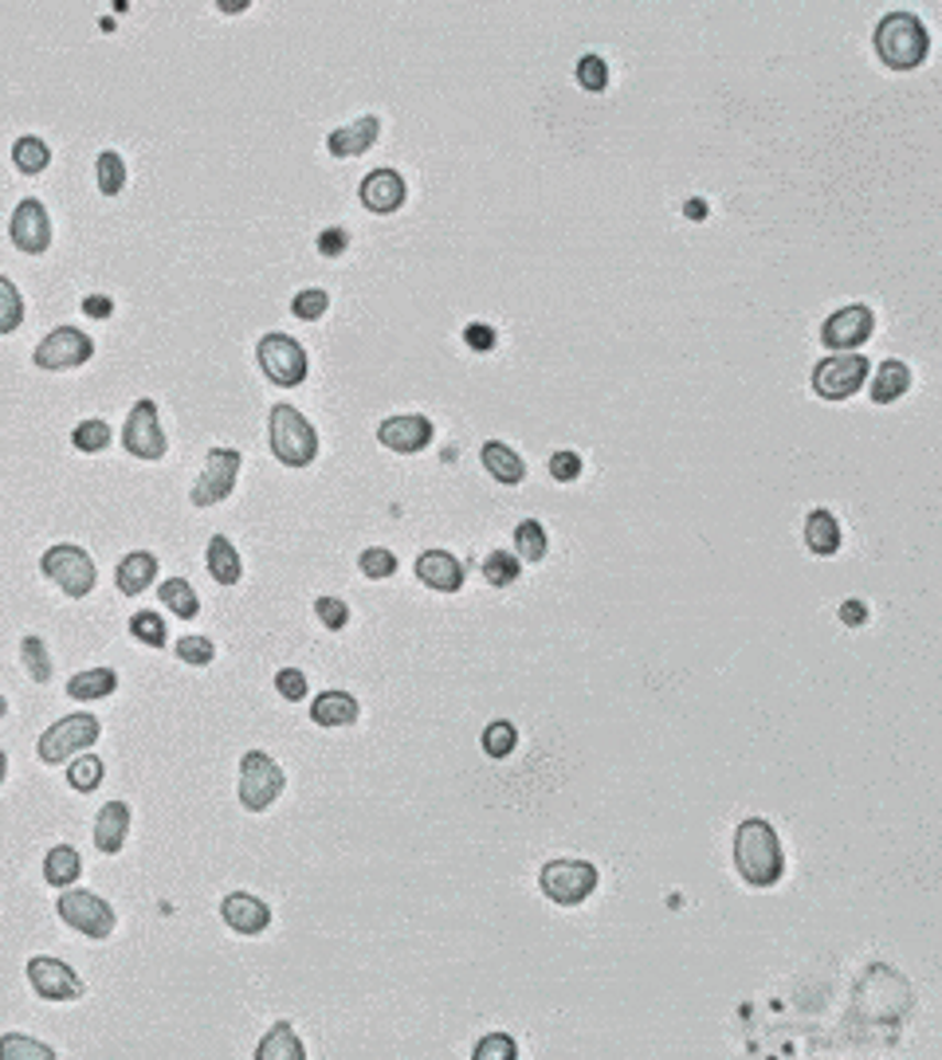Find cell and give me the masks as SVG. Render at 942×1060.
I'll return each mask as SVG.
<instances>
[{"instance_id": "obj_1", "label": "cell", "mask_w": 942, "mask_h": 1060, "mask_svg": "<svg viewBox=\"0 0 942 1060\" xmlns=\"http://www.w3.org/2000/svg\"><path fill=\"white\" fill-rule=\"evenodd\" d=\"M871 47H876V60L888 67V72L907 75L927 64V55H931V32H927V24L916 12L888 9L876 20Z\"/></svg>"}, {"instance_id": "obj_2", "label": "cell", "mask_w": 942, "mask_h": 1060, "mask_svg": "<svg viewBox=\"0 0 942 1060\" xmlns=\"http://www.w3.org/2000/svg\"><path fill=\"white\" fill-rule=\"evenodd\" d=\"M735 868L750 888H773L786 876V848L766 818H746L735 829Z\"/></svg>"}, {"instance_id": "obj_3", "label": "cell", "mask_w": 942, "mask_h": 1060, "mask_svg": "<svg viewBox=\"0 0 942 1060\" xmlns=\"http://www.w3.org/2000/svg\"><path fill=\"white\" fill-rule=\"evenodd\" d=\"M268 441L271 456L283 467H311L318 456V432L299 413L295 404H271L268 417Z\"/></svg>"}, {"instance_id": "obj_4", "label": "cell", "mask_w": 942, "mask_h": 1060, "mask_svg": "<svg viewBox=\"0 0 942 1060\" xmlns=\"http://www.w3.org/2000/svg\"><path fill=\"white\" fill-rule=\"evenodd\" d=\"M40 570H44L47 582L59 585L67 597H87L95 594V585H99V566H95L87 550L75 547V542H59V547L44 550Z\"/></svg>"}, {"instance_id": "obj_5", "label": "cell", "mask_w": 942, "mask_h": 1060, "mask_svg": "<svg viewBox=\"0 0 942 1060\" xmlns=\"http://www.w3.org/2000/svg\"><path fill=\"white\" fill-rule=\"evenodd\" d=\"M597 864L589 861H550L539 872V888L557 908H577L597 891Z\"/></svg>"}, {"instance_id": "obj_6", "label": "cell", "mask_w": 942, "mask_h": 1060, "mask_svg": "<svg viewBox=\"0 0 942 1060\" xmlns=\"http://www.w3.org/2000/svg\"><path fill=\"white\" fill-rule=\"evenodd\" d=\"M283 786H288V774H283V766L271 755L248 750V755L240 758V786H236V793H240V805L248 809V813H263V809L275 805Z\"/></svg>"}, {"instance_id": "obj_7", "label": "cell", "mask_w": 942, "mask_h": 1060, "mask_svg": "<svg viewBox=\"0 0 942 1060\" xmlns=\"http://www.w3.org/2000/svg\"><path fill=\"white\" fill-rule=\"evenodd\" d=\"M99 735H102V723L95 720V715H87V711H75V715H63L59 723H52V727L40 735L36 755L44 758L47 766H59L63 758H75L79 750H90V746L99 743Z\"/></svg>"}, {"instance_id": "obj_8", "label": "cell", "mask_w": 942, "mask_h": 1060, "mask_svg": "<svg viewBox=\"0 0 942 1060\" xmlns=\"http://www.w3.org/2000/svg\"><path fill=\"white\" fill-rule=\"evenodd\" d=\"M256 361H260V369L268 374L271 386H283V389H295L306 381V369H311V358H306V350L299 346V338H291V334H263L260 346H256Z\"/></svg>"}, {"instance_id": "obj_9", "label": "cell", "mask_w": 942, "mask_h": 1060, "mask_svg": "<svg viewBox=\"0 0 942 1060\" xmlns=\"http://www.w3.org/2000/svg\"><path fill=\"white\" fill-rule=\"evenodd\" d=\"M55 911H59V919L67 927H75V931L83 934V939H110L115 934V908H110L107 899L95 896V891H83V888H67L59 899H55Z\"/></svg>"}, {"instance_id": "obj_10", "label": "cell", "mask_w": 942, "mask_h": 1060, "mask_svg": "<svg viewBox=\"0 0 942 1060\" xmlns=\"http://www.w3.org/2000/svg\"><path fill=\"white\" fill-rule=\"evenodd\" d=\"M868 374H871V361L856 350V354H833V358L816 361L809 381H813V393L821 397V401H848V397L864 389Z\"/></svg>"}, {"instance_id": "obj_11", "label": "cell", "mask_w": 942, "mask_h": 1060, "mask_svg": "<svg viewBox=\"0 0 942 1060\" xmlns=\"http://www.w3.org/2000/svg\"><path fill=\"white\" fill-rule=\"evenodd\" d=\"M876 334V315L868 303H848L821 323V346L833 354H856Z\"/></svg>"}, {"instance_id": "obj_12", "label": "cell", "mask_w": 942, "mask_h": 1060, "mask_svg": "<svg viewBox=\"0 0 942 1060\" xmlns=\"http://www.w3.org/2000/svg\"><path fill=\"white\" fill-rule=\"evenodd\" d=\"M240 464H243V456L236 448H208L205 472H201V479L193 484V491H188V504L193 507L225 504L236 487V476H240Z\"/></svg>"}, {"instance_id": "obj_13", "label": "cell", "mask_w": 942, "mask_h": 1060, "mask_svg": "<svg viewBox=\"0 0 942 1060\" xmlns=\"http://www.w3.org/2000/svg\"><path fill=\"white\" fill-rule=\"evenodd\" d=\"M122 444H126V452H130L134 459H162L165 456L170 441H165V432H162L158 401L142 397V401L130 409V417H126V429H122Z\"/></svg>"}, {"instance_id": "obj_14", "label": "cell", "mask_w": 942, "mask_h": 1060, "mask_svg": "<svg viewBox=\"0 0 942 1060\" xmlns=\"http://www.w3.org/2000/svg\"><path fill=\"white\" fill-rule=\"evenodd\" d=\"M90 358H95V342H90L79 326H59V331H52L36 346V354H32V361H36L40 369H52V374L79 369L87 366Z\"/></svg>"}, {"instance_id": "obj_15", "label": "cell", "mask_w": 942, "mask_h": 1060, "mask_svg": "<svg viewBox=\"0 0 942 1060\" xmlns=\"http://www.w3.org/2000/svg\"><path fill=\"white\" fill-rule=\"evenodd\" d=\"M28 982H32V989H36L44 1002H75V997H83V978L67 966V962L52 959V954H36V959H28L24 966Z\"/></svg>"}, {"instance_id": "obj_16", "label": "cell", "mask_w": 942, "mask_h": 1060, "mask_svg": "<svg viewBox=\"0 0 942 1060\" xmlns=\"http://www.w3.org/2000/svg\"><path fill=\"white\" fill-rule=\"evenodd\" d=\"M9 236L20 252L44 256L47 248H52V220H47L44 201H36V197L20 201L17 213H12V220H9Z\"/></svg>"}, {"instance_id": "obj_17", "label": "cell", "mask_w": 942, "mask_h": 1060, "mask_svg": "<svg viewBox=\"0 0 942 1060\" xmlns=\"http://www.w3.org/2000/svg\"><path fill=\"white\" fill-rule=\"evenodd\" d=\"M432 436H436V424L421 413H401L377 424V441L386 444L389 452H401V456L424 452L432 444Z\"/></svg>"}, {"instance_id": "obj_18", "label": "cell", "mask_w": 942, "mask_h": 1060, "mask_svg": "<svg viewBox=\"0 0 942 1060\" xmlns=\"http://www.w3.org/2000/svg\"><path fill=\"white\" fill-rule=\"evenodd\" d=\"M358 197H361V205H366L369 213L389 216V213H397L404 201H409V181H404L397 170H373V173H366V181H361Z\"/></svg>"}, {"instance_id": "obj_19", "label": "cell", "mask_w": 942, "mask_h": 1060, "mask_svg": "<svg viewBox=\"0 0 942 1060\" xmlns=\"http://www.w3.org/2000/svg\"><path fill=\"white\" fill-rule=\"evenodd\" d=\"M377 138H381V118L361 115L354 118V122H346V127L331 130V134H326V150H331V158H361V153L373 150Z\"/></svg>"}, {"instance_id": "obj_20", "label": "cell", "mask_w": 942, "mask_h": 1060, "mask_svg": "<svg viewBox=\"0 0 942 1060\" xmlns=\"http://www.w3.org/2000/svg\"><path fill=\"white\" fill-rule=\"evenodd\" d=\"M416 577H421L429 590H436V594H459L464 590V562H459L456 554H448V550H424L421 558H416Z\"/></svg>"}, {"instance_id": "obj_21", "label": "cell", "mask_w": 942, "mask_h": 1060, "mask_svg": "<svg viewBox=\"0 0 942 1060\" xmlns=\"http://www.w3.org/2000/svg\"><path fill=\"white\" fill-rule=\"evenodd\" d=\"M220 916L236 934H263L271 927V908L251 891H232L220 899Z\"/></svg>"}, {"instance_id": "obj_22", "label": "cell", "mask_w": 942, "mask_h": 1060, "mask_svg": "<svg viewBox=\"0 0 942 1060\" xmlns=\"http://www.w3.org/2000/svg\"><path fill=\"white\" fill-rule=\"evenodd\" d=\"M126 833H130V805L126 801H107L95 818V848L107 856L122 853Z\"/></svg>"}, {"instance_id": "obj_23", "label": "cell", "mask_w": 942, "mask_h": 1060, "mask_svg": "<svg viewBox=\"0 0 942 1060\" xmlns=\"http://www.w3.org/2000/svg\"><path fill=\"white\" fill-rule=\"evenodd\" d=\"M358 715H361V707H358V700H354L350 692H323V695H314V703H311L314 727H326V731L354 727V723H358Z\"/></svg>"}, {"instance_id": "obj_24", "label": "cell", "mask_w": 942, "mask_h": 1060, "mask_svg": "<svg viewBox=\"0 0 942 1060\" xmlns=\"http://www.w3.org/2000/svg\"><path fill=\"white\" fill-rule=\"evenodd\" d=\"M153 577H158V558H153L150 550H134V554H126L122 562H118V570H115L118 594H126V597L145 594V590L153 585Z\"/></svg>"}, {"instance_id": "obj_25", "label": "cell", "mask_w": 942, "mask_h": 1060, "mask_svg": "<svg viewBox=\"0 0 942 1060\" xmlns=\"http://www.w3.org/2000/svg\"><path fill=\"white\" fill-rule=\"evenodd\" d=\"M844 542V530L841 522H836L833 511H825V507H813V511L805 515V547L813 550L816 558H833L836 550H841Z\"/></svg>"}, {"instance_id": "obj_26", "label": "cell", "mask_w": 942, "mask_h": 1060, "mask_svg": "<svg viewBox=\"0 0 942 1060\" xmlns=\"http://www.w3.org/2000/svg\"><path fill=\"white\" fill-rule=\"evenodd\" d=\"M479 459H484L487 476L499 479L502 487H519L522 479H527V464H522V456L511 448V444L502 441H487L484 452H479Z\"/></svg>"}, {"instance_id": "obj_27", "label": "cell", "mask_w": 942, "mask_h": 1060, "mask_svg": "<svg viewBox=\"0 0 942 1060\" xmlns=\"http://www.w3.org/2000/svg\"><path fill=\"white\" fill-rule=\"evenodd\" d=\"M868 393H871V404H891L899 401V397L911 389V366H903V361L888 358L879 361L876 374H868Z\"/></svg>"}, {"instance_id": "obj_28", "label": "cell", "mask_w": 942, "mask_h": 1060, "mask_svg": "<svg viewBox=\"0 0 942 1060\" xmlns=\"http://www.w3.org/2000/svg\"><path fill=\"white\" fill-rule=\"evenodd\" d=\"M205 562H208V574H213L216 585H236L243 577L240 554H236V547L225 539V534H213V539H208Z\"/></svg>"}, {"instance_id": "obj_29", "label": "cell", "mask_w": 942, "mask_h": 1060, "mask_svg": "<svg viewBox=\"0 0 942 1060\" xmlns=\"http://www.w3.org/2000/svg\"><path fill=\"white\" fill-rule=\"evenodd\" d=\"M115 688H118L115 668H87V672H75L72 680H67V695L79 703L107 700V695H115Z\"/></svg>"}, {"instance_id": "obj_30", "label": "cell", "mask_w": 942, "mask_h": 1060, "mask_svg": "<svg viewBox=\"0 0 942 1060\" xmlns=\"http://www.w3.org/2000/svg\"><path fill=\"white\" fill-rule=\"evenodd\" d=\"M256 1057L260 1060H306V1049L295 1037V1029H291L288 1021H279V1025H271V1034L260 1041Z\"/></svg>"}, {"instance_id": "obj_31", "label": "cell", "mask_w": 942, "mask_h": 1060, "mask_svg": "<svg viewBox=\"0 0 942 1060\" xmlns=\"http://www.w3.org/2000/svg\"><path fill=\"white\" fill-rule=\"evenodd\" d=\"M79 872H83V861L72 845H55L52 853L44 856V880L52 884V888H72V884L79 880Z\"/></svg>"}, {"instance_id": "obj_32", "label": "cell", "mask_w": 942, "mask_h": 1060, "mask_svg": "<svg viewBox=\"0 0 942 1060\" xmlns=\"http://www.w3.org/2000/svg\"><path fill=\"white\" fill-rule=\"evenodd\" d=\"M158 597H162V605L170 613H177L181 620H193L201 613V597L197 590L185 582V577H165L162 585H158Z\"/></svg>"}, {"instance_id": "obj_33", "label": "cell", "mask_w": 942, "mask_h": 1060, "mask_svg": "<svg viewBox=\"0 0 942 1060\" xmlns=\"http://www.w3.org/2000/svg\"><path fill=\"white\" fill-rule=\"evenodd\" d=\"M12 165H17L24 177H36V173H44L47 165H52V150H47L44 138L24 134L12 142Z\"/></svg>"}, {"instance_id": "obj_34", "label": "cell", "mask_w": 942, "mask_h": 1060, "mask_svg": "<svg viewBox=\"0 0 942 1060\" xmlns=\"http://www.w3.org/2000/svg\"><path fill=\"white\" fill-rule=\"evenodd\" d=\"M574 83L585 90V95H602V90H609L613 75H609V60H605L602 52H585L577 55L574 64Z\"/></svg>"}, {"instance_id": "obj_35", "label": "cell", "mask_w": 942, "mask_h": 1060, "mask_svg": "<svg viewBox=\"0 0 942 1060\" xmlns=\"http://www.w3.org/2000/svg\"><path fill=\"white\" fill-rule=\"evenodd\" d=\"M546 550H550V539L539 519H522L519 527H515V558H519V562H542Z\"/></svg>"}, {"instance_id": "obj_36", "label": "cell", "mask_w": 942, "mask_h": 1060, "mask_svg": "<svg viewBox=\"0 0 942 1060\" xmlns=\"http://www.w3.org/2000/svg\"><path fill=\"white\" fill-rule=\"evenodd\" d=\"M95 185H99L102 197H118L126 190V162L118 150H102L95 158Z\"/></svg>"}, {"instance_id": "obj_37", "label": "cell", "mask_w": 942, "mask_h": 1060, "mask_svg": "<svg viewBox=\"0 0 942 1060\" xmlns=\"http://www.w3.org/2000/svg\"><path fill=\"white\" fill-rule=\"evenodd\" d=\"M479 743H484V755L495 758V762H499V758H511L515 746H519V727H515L511 720H495L484 727V738H479Z\"/></svg>"}, {"instance_id": "obj_38", "label": "cell", "mask_w": 942, "mask_h": 1060, "mask_svg": "<svg viewBox=\"0 0 942 1060\" xmlns=\"http://www.w3.org/2000/svg\"><path fill=\"white\" fill-rule=\"evenodd\" d=\"M519 574H522V562L515 554H507V550H491V554L484 558V582L495 585V590L515 585Z\"/></svg>"}, {"instance_id": "obj_39", "label": "cell", "mask_w": 942, "mask_h": 1060, "mask_svg": "<svg viewBox=\"0 0 942 1060\" xmlns=\"http://www.w3.org/2000/svg\"><path fill=\"white\" fill-rule=\"evenodd\" d=\"M0 1060H55V1049L24 1034H4L0 1037Z\"/></svg>"}, {"instance_id": "obj_40", "label": "cell", "mask_w": 942, "mask_h": 1060, "mask_svg": "<svg viewBox=\"0 0 942 1060\" xmlns=\"http://www.w3.org/2000/svg\"><path fill=\"white\" fill-rule=\"evenodd\" d=\"M102 762L95 755H75L72 766H67V786H72L75 793H90L102 786Z\"/></svg>"}, {"instance_id": "obj_41", "label": "cell", "mask_w": 942, "mask_h": 1060, "mask_svg": "<svg viewBox=\"0 0 942 1060\" xmlns=\"http://www.w3.org/2000/svg\"><path fill=\"white\" fill-rule=\"evenodd\" d=\"M24 326V299L9 275H0V334H12Z\"/></svg>"}, {"instance_id": "obj_42", "label": "cell", "mask_w": 942, "mask_h": 1060, "mask_svg": "<svg viewBox=\"0 0 942 1060\" xmlns=\"http://www.w3.org/2000/svg\"><path fill=\"white\" fill-rule=\"evenodd\" d=\"M130 637L142 640L145 648H165L170 645V632H165V620L158 617V613L142 609L130 617Z\"/></svg>"}, {"instance_id": "obj_43", "label": "cell", "mask_w": 942, "mask_h": 1060, "mask_svg": "<svg viewBox=\"0 0 942 1060\" xmlns=\"http://www.w3.org/2000/svg\"><path fill=\"white\" fill-rule=\"evenodd\" d=\"M110 429H107V421H79L72 429V444L79 452H87V456H95V452H107L110 448Z\"/></svg>"}, {"instance_id": "obj_44", "label": "cell", "mask_w": 942, "mask_h": 1060, "mask_svg": "<svg viewBox=\"0 0 942 1060\" xmlns=\"http://www.w3.org/2000/svg\"><path fill=\"white\" fill-rule=\"evenodd\" d=\"M20 660H24L28 675L36 683H47L52 680V657H47V645L40 637H24L20 640Z\"/></svg>"}, {"instance_id": "obj_45", "label": "cell", "mask_w": 942, "mask_h": 1060, "mask_svg": "<svg viewBox=\"0 0 942 1060\" xmlns=\"http://www.w3.org/2000/svg\"><path fill=\"white\" fill-rule=\"evenodd\" d=\"M326 311H331V295H326L323 288H303L291 299V315L303 318V323H318Z\"/></svg>"}, {"instance_id": "obj_46", "label": "cell", "mask_w": 942, "mask_h": 1060, "mask_svg": "<svg viewBox=\"0 0 942 1060\" xmlns=\"http://www.w3.org/2000/svg\"><path fill=\"white\" fill-rule=\"evenodd\" d=\"M358 570L369 577V582H386V577H393V574H397V558H393V550H386V547H369V550H361Z\"/></svg>"}, {"instance_id": "obj_47", "label": "cell", "mask_w": 942, "mask_h": 1060, "mask_svg": "<svg viewBox=\"0 0 942 1060\" xmlns=\"http://www.w3.org/2000/svg\"><path fill=\"white\" fill-rule=\"evenodd\" d=\"M177 660L181 664H193V668H205V664H213V657H216V645L208 637H181L177 640Z\"/></svg>"}, {"instance_id": "obj_48", "label": "cell", "mask_w": 942, "mask_h": 1060, "mask_svg": "<svg viewBox=\"0 0 942 1060\" xmlns=\"http://www.w3.org/2000/svg\"><path fill=\"white\" fill-rule=\"evenodd\" d=\"M314 613H318V620H323L331 632H338V629H346V625H350V605L342 602V597L323 594L318 602H314Z\"/></svg>"}, {"instance_id": "obj_49", "label": "cell", "mask_w": 942, "mask_h": 1060, "mask_svg": "<svg viewBox=\"0 0 942 1060\" xmlns=\"http://www.w3.org/2000/svg\"><path fill=\"white\" fill-rule=\"evenodd\" d=\"M306 675L299 672V668H279L275 672V692L283 695L288 703H299V700H306Z\"/></svg>"}, {"instance_id": "obj_50", "label": "cell", "mask_w": 942, "mask_h": 1060, "mask_svg": "<svg viewBox=\"0 0 942 1060\" xmlns=\"http://www.w3.org/2000/svg\"><path fill=\"white\" fill-rule=\"evenodd\" d=\"M515 1057H519V1045L507 1034H491L476 1045V1060H515Z\"/></svg>"}, {"instance_id": "obj_51", "label": "cell", "mask_w": 942, "mask_h": 1060, "mask_svg": "<svg viewBox=\"0 0 942 1060\" xmlns=\"http://www.w3.org/2000/svg\"><path fill=\"white\" fill-rule=\"evenodd\" d=\"M550 476H554L557 484H574V479L582 476V456L570 448L554 452V456H550Z\"/></svg>"}, {"instance_id": "obj_52", "label": "cell", "mask_w": 942, "mask_h": 1060, "mask_svg": "<svg viewBox=\"0 0 942 1060\" xmlns=\"http://www.w3.org/2000/svg\"><path fill=\"white\" fill-rule=\"evenodd\" d=\"M464 342H467V350L487 354V350H495L499 334H495V326H487V323H472V326L464 331Z\"/></svg>"}, {"instance_id": "obj_53", "label": "cell", "mask_w": 942, "mask_h": 1060, "mask_svg": "<svg viewBox=\"0 0 942 1060\" xmlns=\"http://www.w3.org/2000/svg\"><path fill=\"white\" fill-rule=\"evenodd\" d=\"M314 248H318L326 260H334V256H342L346 248H350V232H346V228H326V232H318V244H314Z\"/></svg>"}, {"instance_id": "obj_54", "label": "cell", "mask_w": 942, "mask_h": 1060, "mask_svg": "<svg viewBox=\"0 0 942 1060\" xmlns=\"http://www.w3.org/2000/svg\"><path fill=\"white\" fill-rule=\"evenodd\" d=\"M836 617H841V625H848V629H860V625H868V602H864V597H848V602H841Z\"/></svg>"}, {"instance_id": "obj_55", "label": "cell", "mask_w": 942, "mask_h": 1060, "mask_svg": "<svg viewBox=\"0 0 942 1060\" xmlns=\"http://www.w3.org/2000/svg\"><path fill=\"white\" fill-rule=\"evenodd\" d=\"M83 315L87 318H110L115 315V303L107 295H87L83 299Z\"/></svg>"}, {"instance_id": "obj_56", "label": "cell", "mask_w": 942, "mask_h": 1060, "mask_svg": "<svg viewBox=\"0 0 942 1060\" xmlns=\"http://www.w3.org/2000/svg\"><path fill=\"white\" fill-rule=\"evenodd\" d=\"M683 213H687L691 220H707V205H703V201H687V205H683Z\"/></svg>"}, {"instance_id": "obj_57", "label": "cell", "mask_w": 942, "mask_h": 1060, "mask_svg": "<svg viewBox=\"0 0 942 1060\" xmlns=\"http://www.w3.org/2000/svg\"><path fill=\"white\" fill-rule=\"evenodd\" d=\"M4 774H9V755L0 750V782H4Z\"/></svg>"}, {"instance_id": "obj_58", "label": "cell", "mask_w": 942, "mask_h": 1060, "mask_svg": "<svg viewBox=\"0 0 942 1060\" xmlns=\"http://www.w3.org/2000/svg\"><path fill=\"white\" fill-rule=\"evenodd\" d=\"M4 711H9V703H4V695H0V720H4Z\"/></svg>"}]
</instances>
